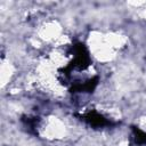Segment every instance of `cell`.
<instances>
[{"label": "cell", "mask_w": 146, "mask_h": 146, "mask_svg": "<svg viewBox=\"0 0 146 146\" xmlns=\"http://www.w3.org/2000/svg\"><path fill=\"white\" fill-rule=\"evenodd\" d=\"M84 117H86L84 120H86L87 122H89L90 124H92V125H95V127H103V125H105V124L108 123L104 116H102L100 114H98V113H96V112L88 113Z\"/></svg>", "instance_id": "6da1fadb"}]
</instances>
